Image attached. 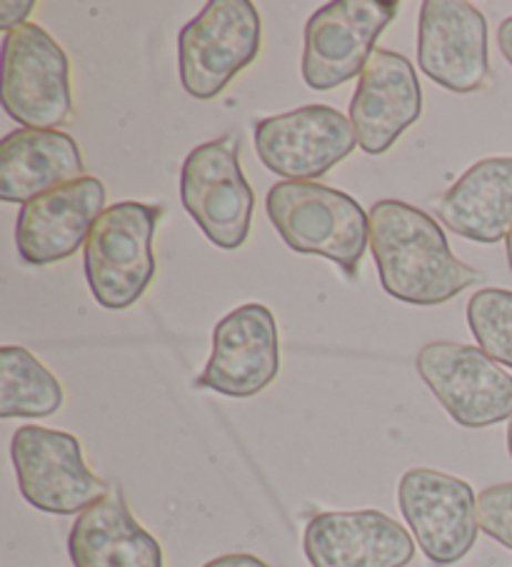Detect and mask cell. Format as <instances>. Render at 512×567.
Returning <instances> with one entry per match:
<instances>
[{
  "instance_id": "4fadbf2b",
  "label": "cell",
  "mask_w": 512,
  "mask_h": 567,
  "mask_svg": "<svg viewBox=\"0 0 512 567\" xmlns=\"http://www.w3.org/2000/svg\"><path fill=\"white\" fill-rule=\"evenodd\" d=\"M418 63L450 93H475L488 83V21L465 0H426L418 21Z\"/></svg>"
},
{
  "instance_id": "603a6c76",
  "label": "cell",
  "mask_w": 512,
  "mask_h": 567,
  "mask_svg": "<svg viewBox=\"0 0 512 567\" xmlns=\"http://www.w3.org/2000/svg\"><path fill=\"white\" fill-rule=\"evenodd\" d=\"M33 0H3V3H0V28H3V33L23 28L28 16L33 13Z\"/></svg>"
},
{
  "instance_id": "4316f807",
  "label": "cell",
  "mask_w": 512,
  "mask_h": 567,
  "mask_svg": "<svg viewBox=\"0 0 512 567\" xmlns=\"http://www.w3.org/2000/svg\"><path fill=\"white\" fill-rule=\"evenodd\" d=\"M508 450H510V457H512V417H510V425H508Z\"/></svg>"
},
{
  "instance_id": "7a4b0ae2",
  "label": "cell",
  "mask_w": 512,
  "mask_h": 567,
  "mask_svg": "<svg viewBox=\"0 0 512 567\" xmlns=\"http://www.w3.org/2000/svg\"><path fill=\"white\" fill-rule=\"evenodd\" d=\"M265 208L290 250L328 258L348 278H358L370 246V213L352 195L320 183L283 181L270 188Z\"/></svg>"
},
{
  "instance_id": "2e32d148",
  "label": "cell",
  "mask_w": 512,
  "mask_h": 567,
  "mask_svg": "<svg viewBox=\"0 0 512 567\" xmlns=\"http://www.w3.org/2000/svg\"><path fill=\"white\" fill-rule=\"evenodd\" d=\"M422 115V87L406 55L372 53L350 101V123L368 155H386Z\"/></svg>"
},
{
  "instance_id": "d4e9b609",
  "label": "cell",
  "mask_w": 512,
  "mask_h": 567,
  "mask_svg": "<svg viewBox=\"0 0 512 567\" xmlns=\"http://www.w3.org/2000/svg\"><path fill=\"white\" fill-rule=\"evenodd\" d=\"M498 45H500V53L505 55V61L512 65V16L505 18L498 28Z\"/></svg>"
},
{
  "instance_id": "e0dca14e",
  "label": "cell",
  "mask_w": 512,
  "mask_h": 567,
  "mask_svg": "<svg viewBox=\"0 0 512 567\" xmlns=\"http://www.w3.org/2000/svg\"><path fill=\"white\" fill-rule=\"evenodd\" d=\"M78 143L63 131L21 128L0 143V198L31 203L68 183L85 178Z\"/></svg>"
},
{
  "instance_id": "d6986e66",
  "label": "cell",
  "mask_w": 512,
  "mask_h": 567,
  "mask_svg": "<svg viewBox=\"0 0 512 567\" xmlns=\"http://www.w3.org/2000/svg\"><path fill=\"white\" fill-rule=\"evenodd\" d=\"M448 230L472 243H500L512 228V158H485L438 200Z\"/></svg>"
},
{
  "instance_id": "9a60e30c",
  "label": "cell",
  "mask_w": 512,
  "mask_h": 567,
  "mask_svg": "<svg viewBox=\"0 0 512 567\" xmlns=\"http://www.w3.org/2000/svg\"><path fill=\"white\" fill-rule=\"evenodd\" d=\"M303 550L313 567H406L416 543L380 511H328L305 525Z\"/></svg>"
},
{
  "instance_id": "5bb4252c",
  "label": "cell",
  "mask_w": 512,
  "mask_h": 567,
  "mask_svg": "<svg viewBox=\"0 0 512 567\" xmlns=\"http://www.w3.org/2000/svg\"><path fill=\"white\" fill-rule=\"evenodd\" d=\"M105 185L85 175L25 203L16 223V246L28 266H53L73 258L105 213Z\"/></svg>"
},
{
  "instance_id": "7402d4cb",
  "label": "cell",
  "mask_w": 512,
  "mask_h": 567,
  "mask_svg": "<svg viewBox=\"0 0 512 567\" xmlns=\"http://www.w3.org/2000/svg\"><path fill=\"white\" fill-rule=\"evenodd\" d=\"M480 530L512 550V483L490 485L478 497Z\"/></svg>"
},
{
  "instance_id": "8fae6325",
  "label": "cell",
  "mask_w": 512,
  "mask_h": 567,
  "mask_svg": "<svg viewBox=\"0 0 512 567\" xmlns=\"http://www.w3.org/2000/svg\"><path fill=\"white\" fill-rule=\"evenodd\" d=\"M398 505L430 563L455 565L478 540L475 491L455 475L412 467L398 483Z\"/></svg>"
},
{
  "instance_id": "30bf717a",
  "label": "cell",
  "mask_w": 512,
  "mask_h": 567,
  "mask_svg": "<svg viewBox=\"0 0 512 567\" xmlns=\"http://www.w3.org/2000/svg\"><path fill=\"white\" fill-rule=\"evenodd\" d=\"M358 135L350 118L330 105H305L255 123V151L280 178L313 183L350 158Z\"/></svg>"
},
{
  "instance_id": "44dd1931",
  "label": "cell",
  "mask_w": 512,
  "mask_h": 567,
  "mask_svg": "<svg viewBox=\"0 0 512 567\" xmlns=\"http://www.w3.org/2000/svg\"><path fill=\"white\" fill-rule=\"evenodd\" d=\"M468 326L482 353L512 368V290H478L468 302Z\"/></svg>"
},
{
  "instance_id": "ba28073f",
  "label": "cell",
  "mask_w": 512,
  "mask_h": 567,
  "mask_svg": "<svg viewBox=\"0 0 512 567\" xmlns=\"http://www.w3.org/2000/svg\"><path fill=\"white\" fill-rule=\"evenodd\" d=\"M398 13L396 0H335L315 11L305 25V85L325 93L362 75Z\"/></svg>"
},
{
  "instance_id": "277c9868",
  "label": "cell",
  "mask_w": 512,
  "mask_h": 567,
  "mask_svg": "<svg viewBox=\"0 0 512 567\" xmlns=\"http://www.w3.org/2000/svg\"><path fill=\"white\" fill-rule=\"evenodd\" d=\"M263 21L250 0H211L178 35V71L185 93L213 101L255 63Z\"/></svg>"
},
{
  "instance_id": "6da1fadb",
  "label": "cell",
  "mask_w": 512,
  "mask_h": 567,
  "mask_svg": "<svg viewBox=\"0 0 512 567\" xmlns=\"http://www.w3.org/2000/svg\"><path fill=\"white\" fill-rule=\"evenodd\" d=\"M370 250L382 290L410 306H442L482 278L455 258L436 218L402 200L370 208Z\"/></svg>"
},
{
  "instance_id": "cb8c5ba5",
  "label": "cell",
  "mask_w": 512,
  "mask_h": 567,
  "mask_svg": "<svg viewBox=\"0 0 512 567\" xmlns=\"http://www.w3.org/2000/svg\"><path fill=\"white\" fill-rule=\"evenodd\" d=\"M203 567H270V565L248 553H231V555L213 557V560L205 563Z\"/></svg>"
},
{
  "instance_id": "7c38bea8",
  "label": "cell",
  "mask_w": 512,
  "mask_h": 567,
  "mask_svg": "<svg viewBox=\"0 0 512 567\" xmlns=\"http://www.w3.org/2000/svg\"><path fill=\"white\" fill-rule=\"evenodd\" d=\"M280 373V336L273 310L245 302L213 330V353L195 385L228 398L263 393Z\"/></svg>"
},
{
  "instance_id": "3957f363",
  "label": "cell",
  "mask_w": 512,
  "mask_h": 567,
  "mask_svg": "<svg viewBox=\"0 0 512 567\" xmlns=\"http://www.w3.org/2000/svg\"><path fill=\"white\" fill-rule=\"evenodd\" d=\"M165 208L147 203H115L95 220L85 243V280L98 306L127 310L155 278L153 238Z\"/></svg>"
},
{
  "instance_id": "52a82bcc",
  "label": "cell",
  "mask_w": 512,
  "mask_h": 567,
  "mask_svg": "<svg viewBox=\"0 0 512 567\" xmlns=\"http://www.w3.org/2000/svg\"><path fill=\"white\" fill-rule=\"evenodd\" d=\"M238 135L228 133L188 153L181 171L185 213L221 250H238L250 236L255 193L238 158Z\"/></svg>"
},
{
  "instance_id": "9c48e42d",
  "label": "cell",
  "mask_w": 512,
  "mask_h": 567,
  "mask_svg": "<svg viewBox=\"0 0 512 567\" xmlns=\"http://www.w3.org/2000/svg\"><path fill=\"white\" fill-rule=\"evenodd\" d=\"M418 373L462 427H490L512 417V375L475 346L428 343L418 353Z\"/></svg>"
},
{
  "instance_id": "ffe728a7",
  "label": "cell",
  "mask_w": 512,
  "mask_h": 567,
  "mask_svg": "<svg viewBox=\"0 0 512 567\" xmlns=\"http://www.w3.org/2000/svg\"><path fill=\"white\" fill-rule=\"evenodd\" d=\"M63 403L61 380L31 350L0 348V417H51Z\"/></svg>"
},
{
  "instance_id": "8992f818",
  "label": "cell",
  "mask_w": 512,
  "mask_h": 567,
  "mask_svg": "<svg viewBox=\"0 0 512 567\" xmlns=\"http://www.w3.org/2000/svg\"><path fill=\"white\" fill-rule=\"evenodd\" d=\"M11 457L21 495L41 513L81 515L111 495V485L88 467L81 440L63 430L18 427Z\"/></svg>"
},
{
  "instance_id": "ac0fdd59",
  "label": "cell",
  "mask_w": 512,
  "mask_h": 567,
  "mask_svg": "<svg viewBox=\"0 0 512 567\" xmlns=\"http://www.w3.org/2000/svg\"><path fill=\"white\" fill-rule=\"evenodd\" d=\"M68 555L73 567H165L161 543L135 520L117 491L75 517Z\"/></svg>"
},
{
  "instance_id": "484cf974",
  "label": "cell",
  "mask_w": 512,
  "mask_h": 567,
  "mask_svg": "<svg viewBox=\"0 0 512 567\" xmlns=\"http://www.w3.org/2000/svg\"><path fill=\"white\" fill-rule=\"evenodd\" d=\"M505 240H508V266H510V272H512V228H510Z\"/></svg>"
},
{
  "instance_id": "5b68a950",
  "label": "cell",
  "mask_w": 512,
  "mask_h": 567,
  "mask_svg": "<svg viewBox=\"0 0 512 567\" xmlns=\"http://www.w3.org/2000/svg\"><path fill=\"white\" fill-rule=\"evenodd\" d=\"M3 107L33 131H61L73 123L71 61L63 45L38 23L6 33Z\"/></svg>"
}]
</instances>
